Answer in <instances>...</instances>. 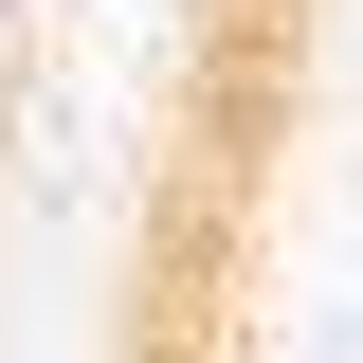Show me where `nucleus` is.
Returning a JSON list of instances; mask_svg holds the SVG:
<instances>
[{"instance_id": "obj_1", "label": "nucleus", "mask_w": 363, "mask_h": 363, "mask_svg": "<svg viewBox=\"0 0 363 363\" xmlns=\"http://www.w3.org/2000/svg\"><path fill=\"white\" fill-rule=\"evenodd\" d=\"M18 18H37V0H0V37H18Z\"/></svg>"}]
</instances>
